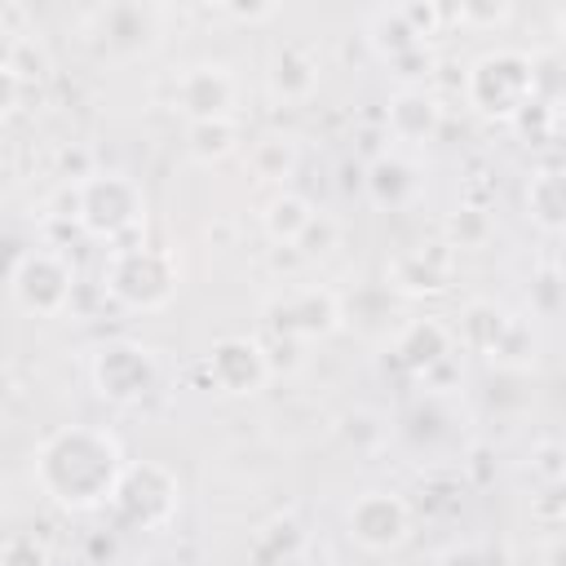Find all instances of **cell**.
<instances>
[{
	"label": "cell",
	"mask_w": 566,
	"mask_h": 566,
	"mask_svg": "<svg viewBox=\"0 0 566 566\" xmlns=\"http://www.w3.org/2000/svg\"><path fill=\"white\" fill-rule=\"evenodd\" d=\"M35 482L40 491L71 513L106 509L119 473H124V447L102 424H62L35 447Z\"/></svg>",
	"instance_id": "1"
},
{
	"label": "cell",
	"mask_w": 566,
	"mask_h": 566,
	"mask_svg": "<svg viewBox=\"0 0 566 566\" xmlns=\"http://www.w3.org/2000/svg\"><path fill=\"white\" fill-rule=\"evenodd\" d=\"M177 283H181L177 256L168 248H155V243H142V239L115 243L106 252V261H102L106 296L119 301L124 310H137V314L164 310L177 296Z\"/></svg>",
	"instance_id": "2"
},
{
	"label": "cell",
	"mask_w": 566,
	"mask_h": 566,
	"mask_svg": "<svg viewBox=\"0 0 566 566\" xmlns=\"http://www.w3.org/2000/svg\"><path fill=\"white\" fill-rule=\"evenodd\" d=\"M71 221L97 243H128L146 226V190L128 172H88L71 186Z\"/></svg>",
	"instance_id": "3"
},
{
	"label": "cell",
	"mask_w": 566,
	"mask_h": 566,
	"mask_svg": "<svg viewBox=\"0 0 566 566\" xmlns=\"http://www.w3.org/2000/svg\"><path fill=\"white\" fill-rule=\"evenodd\" d=\"M535 88H539V71H535V57L522 53V49H486L469 75H464V97L478 115L486 119H522L526 106H535Z\"/></svg>",
	"instance_id": "4"
},
{
	"label": "cell",
	"mask_w": 566,
	"mask_h": 566,
	"mask_svg": "<svg viewBox=\"0 0 566 566\" xmlns=\"http://www.w3.org/2000/svg\"><path fill=\"white\" fill-rule=\"evenodd\" d=\"M106 509L124 526H133V531H164L177 517V509H181V482L159 460L124 464L119 486H115V495H111Z\"/></svg>",
	"instance_id": "5"
},
{
	"label": "cell",
	"mask_w": 566,
	"mask_h": 566,
	"mask_svg": "<svg viewBox=\"0 0 566 566\" xmlns=\"http://www.w3.org/2000/svg\"><path fill=\"white\" fill-rule=\"evenodd\" d=\"M88 380L93 389L115 402V407H137L146 402L155 389H159V363L155 354L142 345V340H128V336H115L106 345L93 349L88 358Z\"/></svg>",
	"instance_id": "6"
},
{
	"label": "cell",
	"mask_w": 566,
	"mask_h": 566,
	"mask_svg": "<svg viewBox=\"0 0 566 566\" xmlns=\"http://www.w3.org/2000/svg\"><path fill=\"white\" fill-rule=\"evenodd\" d=\"M9 296L31 318H57L75 296V265L53 248H27L9 279Z\"/></svg>",
	"instance_id": "7"
},
{
	"label": "cell",
	"mask_w": 566,
	"mask_h": 566,
	"mask_svg": "<svg viewBox=\"0 0 566 566\" xmlns=\"http://www.w3.org/2000/svg\"><path fill=\"white\" fill-rule=\"evenodd\" d=\"M88 31L97 40L102 53L119 57V62H133L142 53H150L164 35V9L155 4H102L88 13Z\"/></svg>",
	"instance_id": "8"
},
{
	"label": "cell",
	"mask_w": 566,
	"mask_h": 566,
	"mask_svg": "<svg viewBox=\"0 0 566 566\" xmlns=\"http://www.w3.org/2000/svg\"><path fill=\"white\" fill-rule=\"evenodd\" d=\"M345 531L363 553H394L411 535V509L398 491H363L345 509Z\"/></svg>",
	"instance_id": "9"
},
{
	"label": "cell",
	"mask_w": 566,
	"mask_h": 566,
	"mask_svg": "<svg viewBox=\"0 0 566 566\" xmlns=\"http://www.w3.org/2000/svg\"><path fill=\"white\" fill-rule=\"evenodd\" d=\"M172 111L186 115V124L195 119H230L234 102H239V80L226 62H190L172 75Z\"/></svg>",
	"instance_id": "10"
},
{
	"label": "cell",
	"mask_w": 566,
	"mask_h": 566,
	"mask_svg": "<svg viewBox=\"0 0 566 566\" xmlns=\"http://www.w3.org/2000/svg\"><path fill=\"white\" fill-rule=\"evenodd\" d=\"M265 314H270V323H274L279 332H287V336H296V340H323V336H332V332L345 327V318H340V296H336L332 287H323V283L287 287L283 296H274V301L265 305Z\"/></svg>",
	"instance_id": "11"
},
{
	"label": "cell",
	"mask_w": 566,
	"mask_h": 566,
	"mask_svg": "<svg viewBox=\"0 0 566 566\" xmlns=\"http://www.w3.org/2000/svg\"><path fill=\"white\" fill-rule=\"evenodd\" d=\"M203 367H208V380L230 398L261 394L270 385V376H274V363H270V354H265V345L256 336H221V340H212Z\"/></svg>",
	"instance_id": "12"
},
{
	"label": "cell",
	"mask_w": 566,
	"mask_h": 566,
	"mask_svg": "<svg viewBox=\"0 0 566 566\" xmlns=\"http://www.w3.org/2000/svg\"><path fill=\"white\" fill-rule=\"evenodd\" d=\"M455 252L442 243V239H429V243H411L402 248L389 265H385V287L394 296H438L451 287L455 279Z\"/></svg>",
	"instance_id": "13"
},
{
	"label": "cell",
	"mask_w": 566,
	"mask_h": 566,
	"mask_svg": "<svg viewBox=\"0 0 566 566\" xmlns=\"http://www.w3.org/2000/svg\"><path fill=\"white\" fill-rule=\"evenodd\" d=\"M318 80H323V66H318L314 49L292 44V40L270 49V62H265V93H270V102L301 106V102H310L318 93Z\"/></svg>",
	"instance_id": "14"
},
{
	"label": "cell",
	"mask_w": 566,
	"mask_h": 566,
	"mask_svg": "<svg viewBox=\"0 0 566 566\" xmlns=\"http://www.w3.org/2000/svg\"><path fill=\"white\" fill-rule=\"evenodd\" d=\"M442 119H447V115H442V102H438L429 88H420V84L398 88V93L389 97V111H385L389 137L402 142V146H429V142H438Z\"/></svg>",
	"instance_id": "15"
},
{
	"label": "cell",
	"mask_w": 566,
	"mask_h": 566,
	"mask_svg": "<svg viewBox=\"0 0 566 566\" xmlns=\"http://www.w3.org/2000/svg\"><path fill=\"white\" fill-rule=\"evenodd\" d=\"M394 354H398V363L407 371L429 376V371H438V367L451 363L455 336H451V327L442 318H407L398 327V336H394Z\"/></svg>",
	"instance_id": "16"
},
{
	"label": "cell",
	"mask_w": 566,
	"mask_h": 566,
	"mask_svg": "<svg viewBox=\"0 0 566 566\" xmlns=\"http://www.w3.org/2000/svg\"><path fill=\"white\" fill-rule=\"evenodd\" d=\"M363 186H367V199H371L376 208L398 212V208H407V203L420 195V172H416V164H407L402 155H380V159L367 164Z\"/></svg>",
	"instance_id": "17"
},
{
	"label": "cell",
	"mask_w": 566,
	"mask_h": 566,
	"mask_svg": "<svg viewBox=\"0 0 566 566\" xmlns=\"http://www.w3.org/2000/svg\"><path fill=\"white\" fill-rule=\"evenodd\" d=\"M509 318H513V314H509L504 305H495V301H469L464 314H460V323L451 327V336H455V345H464L469 354L491 358L495 345H500V336H504V327H509Z\"/></svg>",
	"instance_id": "18"
},
{
	"label": "cell",
	"mask_w": 566,
	"mask_h": 566,
	"mask_svg": "<svg viewBox=\"0 0 566 566\" xmlns=\"http://www.w3.org/2000/svg\"><path fill=\"white\" fill-rule=\"evenodd\" d=\"M522 199H526V217L544 234H562V226H566V181H562L557 168H535L526 177Z\"/></svg>",
	"instance_id": "19"
},
{
	"label": "cell",
	"mask_w": 566,
	"mask_h": 566,
	"mask_svg": "<svg viewBox=\"0 0 566 566\" xmlns=\"http://www.w3.org/2000/svg\"><path fill=\"white\" fill-rule=\"evenodd\" d=\"M310 217H314V203H310L305 195H296V190H274L270 203H265V212H261V230H265L279 248H292V243L305 234Z\"/></svg>",
	"instance_id": "20"
},
{
	"label": "cell",
	"mask_w": 566,
	"mask_h": 566,
	"mask_svg": "<svg viewBox=\"0 0 566 566\" xmlns=\"http://www.w3.org/2000/svg\"><path fill=\"white\" fill-rule=\"evenodd\" d=\"M248 164H252V172H256L261 181H270V186L287 190V181H292V177H296V168H301V150H296V142H292V137L270 133V137L252 142Z\"/></svg>",
	"instance_id": "21"
},
{
	"label": "cell",
	"mask_w": 566,
	"mask_h": 566,
	"mask_svg": "<svg viewBox=\"0 0 566 566\" xmlns=\"http://www.w3.org/2000/svg\"><path fill=\"white\" fill-rule=\"evenodd\" d=\"M239 146V124L230 119H195L186 124V155L195 164H221L226 155H234Z\"/></svg>",
	"instance_id": "22"
},
{
	"label": "cell",
	"mask_w": 566,
	"mask_h": 566,
	"mask_svg": "<svg viewBox=\"0 0 566 566\" xmlns=\"http://www.w3.org/2000/svg\"><path fill=\"white\" fill-rule=\"evenodd\" d=\"M367 40H371V49L385 57V66L398 62L402 53H411V49H424V44L416 40V31L407 27V18L398 13V4H385V9H376V13L367 18Z\"/></svg>",
	"instance_id": "23"
},
{
	"label": "cell",
	"mask_w": 566,
	"mask_h": 566,
	"mask_svg": "<svg viewBox=\"0 0 566 566\" xmlns=\"http://www.w3.org/2000/svg\"><path fill=\"white\" fill-rule=\"evenodd\" d=\"M495 234V221H491V212L486 208H478V203H460L451 217H447V226H442V243L460 256V252H473V248H486V239Z\"/></svg>",
	"instance_id": "24"
},
{
	"label": "cell",
	"mask_w": 566,
	"mask_h": 566,
	"mask_svg": "<svg viewBox=\"0 0 566 566\" xmlns=\"http://www.w3.org/2000/svg\"><path fill=\"white\" fill-rule=\"evenodd\" d=\"M491 363H500V367H517V371L535 363V332H531L526 318H517V314L509 318V327H504V336H500Z\"/></svg>",
	"instance_id": "25"
},
{
	"label": "cell",
	"mask_w": 566,
	"mask_h": 566,
	"mask_svg": "<svg viewBox=\"0 0 566 566\" xmlns=\"http://www.w3.org/2000/svg\"><path fill=\"white\" fill-rule=\"evenodd\" d=\"M336 234H340V230H336V221H332L327 212H314V217H310V226H305V234H301L292 248H296L301 256H327V252L336 248Z\"/></svg>",
	"instance_id": "26"
},
{
	"label": "cell",
	"mask_w": 566,
	"mask_h": 566,
	"mask_svg": "<svg viewBox=\"0 0 566 566\" xmlns=\"http://www.w3.org/2000/svg\"><path fill=\"white\" fill-rule=\"evenodd\" d=\"M531 473H535L539 486H562L566 464H562V442L557 438H544V442L531 447Z\"/></svg>",
	"instance_id": "27"
},
{
	"label": "cell",
	"mask_w": 566,
	"mask_h": 566,
	"mask_svg": "<svg viewBox=\"0 0 566 566\" xmlns=\"http://www.w3.org/2000/svg\"><path fill=\"white\" fill-rule=\"evenodd\" d=\"M0 566H53V562L35 535H9L0 539Z\"/></svg>",
	"instance_id": "28"
},
{
	"label": "cell",
	"mask_w": 566,
	"mask_h": 566,
	"mask_svg": "<svg viewBox=\"0 0 566 566\" xmlns=\"http://www.w3.org/2000/svg\"><path fill=\"white\" fill-rule=\"evenodd\" d=\"M398 13L407 18V27L416 31V40H420V44H424V40H433V35H438V27H442V18H447L438 4H398Z\"/></svg>",
	"instance_id": "29"
},
{
	"label": "cell",
	"mask_w": 566,
	"mask_h": 566,
	"mask_svg": "<svg viewBox=\"0 0 566 566\" xmlns=\"http://www.w3.org/2000/svg\"><path fill=\"white\" fill-rule=\"evenodd\" d=\"M433 566H500V562H495V553H491V548H482V544L464 539V544H451V548H442Z\"/></svg>",
	"instance_id": "30"
},
{
	"label": "cell",
	"mask_w": 566,
	"mask_h": 566,
	"mask_svg": "<svg viewBox=\"0 0 566 566\" xmlns=\"http://www.w3.org/2000/svg\"><path fill=\"white\" fill-rule=\"evenodd\" d=\"M531 522H539L548 535L562 526V486H544V491L531 500Z\"/></svg>",
	"instance_id": "31"
},
{
	"label": "cell",
	"mask_w": 566,
	"mask_h": 566,
	"mask_svg": "<svg viewBox=\"0 0 566 566\" xmlns=\"http://www.w3.org/2000/svg\"><path fill=\"white\" fill-rule=\"evenodd\" d=\"M509 4H460L455 9V18L464 22V27H500V22H509Z\"/></svg>",
	"instance_id": "32"
},
{
	"label": "cell",
	"mask_w": 566,
	"mask_h": 566,
	"mask_svg": "<svg viewBox=\"0 0 566 566\" xmlns=\"http://www.w3.org/2000/svg\"><path fill=\"white\" fill-rule=\"evenodd\" d=\"M535 296H544V301L535 305V314H539V318H553V314H557V270H544V274L531 283V301H535Z\"/></svg>",
	"instance_id": "33"
},
{
	"label": "cell",
	"mask_w": 566,
	"mask_h": 566,
	"mask_svg": "<svg viewBox=\"0 0 566 566\" xmlns=\"http://www.w3.org/2000/svg\"><path fill=\"white\" fill-rule=\"evenodd\" d=\"M27 256V248H22V239L13 234V230H4L0 226V283H9L13 279V270H18V261Z\"/></svg>",
	"instance_id": "34"
},
{
	"label": "cell",
	"mask_w": 566,
	"mask_h": 566,
	"mask_svg": "<svg viewBox=\"0 0 566 566\" xmlns=\"http://www.w3.org/2000/svg\"><path fill=\"white\" fill-rule=\"evenodd\" d=\"M18 97H22V75L0 57V115H9L18 106Z\"/></svg>",
	"instance_id": "35"
},
{
	"label": "cell",
	"mask_w": 566,
	"mask_h": 566,
	"mask_svg": "<svg viewBox=\"0 0 566 566\" xmlns=\"http://www.w3.org/2000/svg\"><path fill=\"white\" fill-rule=\"evenodd\" d=\"M217 13H226L234 22H270V18H279V4H221Z\"/></svg>",
	"instance_id": "36"
},
{
	"label": "cell",
	"mask_w": 566,
	"mask_h": 566,
	"mask_svg": "<svg viewBox=\"0 0 566 566\" xmlns=\"http://www.w3.org/2000/svg\"><path fill=\"white\" fill-rule=\"evenodd\" d=\"M562 548H566V544H562V535L553 531V535L544 539V548H539V562H544V566H562V562H566V557H562Z\"/></svg>",
	"instance_id": "37"
}]
</instances>
